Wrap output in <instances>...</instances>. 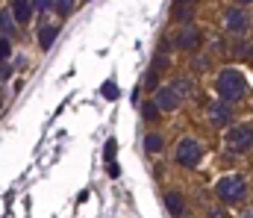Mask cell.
Returning a JSON list of instances; mask_svg holds the SVG:
<instances>
[{
    "label": "cell",
    "instance_id": "1",
    "mask_svg": "<svg viewBox=\"0 0 253 218\" xmlns=\"http://www.w3.org/2000/svg\"><path fill=\"white\" fill-rule=\"evenodd\" d=\"M215 94L224 97V100H230V103L245 100L251 94V83H248L245 71L239 65H224L221 71L215 74Z\"/></svg>",
    "mask_w": 253,
    "mask_h": 218
},
{
    "label": "cell",
    "instance_id": "2",
    "mask_svg": "<svg viewBox=\"0 0 253 218\" xmlns=\"http://www.w3.org/2000/svg\"><path fill=\"white\" fill-rule=\"evenodd\" d=\"M248 195H251V183L239 171H230V174L218 177V183H215V201H221L224 207H242L248 201Z\"/></svg>",
    "mask_w": 253,
    "mask_h": 218
},
{
    "label": "cell",
    "instance_id": "3",
    "mask_svg": "<svg viewBox=\"0 0 253 218\" xmlns=\"http://www.w3.org/2000/svg\"><path fill=\"white\" fill-rule=\"evenodd\" d=\"M224 145L230 153H253V121H233L227 130H224Z\"/></svg>",
    "mask_w": 253,
    "mask_h": 218
},
{
    "label": "cell",
    "instance_id": "4",
    "mask_svg": "<svg viewBox=\"0 0 253 218\" xmlns=\"http://www.w3.org/2000/svg\"><path fill=\"white\" fill-rule=\"evenodd\" d=\"M203 156H206V147L200 139H194V136H183L180 142H177V150H174V159H177V165H183V168H197L200 162H203Z\"/></svg>",
    "mask_w": 253,
    "mask_h": 218
},
{
    "label": "cell",
    "instance_id": "5",
    "mask_svg": "<svg viewBox=\"0 0 253 218\" xmlns=\"http://www.w3.org/2000/svg\"><path fill=\"white\" fill-rule=\"evenodd\" d=\"M253 27V18L251 12H248V6H239V3H233V6H227L224 9V30L236 39V36H248Z\"/></svg>",
    "mask_w": 253,
    "mask_h": 218
},
{
    "label": "cell",
    "instance_id": "6",
    "mask_svg": "<svg viewBox=\"0 0 253 218\" xmlns=\"http://www.w3.org/2000/svg\"><path fill=\"white\" fill-rule=\"evenodd\" d=\"M203 42V30L197 24H183L177 33H174V47L183 50V53H194Z\"/></svg>",
    "mask_w": 253,
    "mask_h": 218
},
{
    "label": "cell",
    "instance_id": "7",
    "mask_svg": "<svg viewBox=\"0 0 253 218\" xmlns=\"http://www.w3.org/2000/svg\"><path fill=\"white\" fill-rule=\"evenodd\" d=\"M233 115H236V109H233L230 100L218 97V100L209 103V124H212L215 130H227V127L233 124Z\"/></svg>",
    "mask_w": 253,
    "mask_h": 218
},
{
    "label": "cell",
    "instance_id": "8",
    "mask_svg": "<svg viewBox=\"0 0 253 218\" xmlns=\"http://www.w3.org/2000/svg\"><path fill=\"white\" fill-rule=\"evenodd\" d=\"M153 100L159 103V109H162V112H177V109L186 103V100L171 88V83H168V86H159V88L153 91Z\"/></svg>",
    "mask_w": 253,
    "mask_h": 218
},
{
    "label": "cell",
    "instance_id": "9",
    "mask_svg": "<svg viewBox=\"0 0 253 218\" xmlns=\"http://www.w3.org/2000/svg\"><path fill=\"white\" fill-rule=\"evenodd\" d=\"M12 15L18 24H30L36 15V0H12Z\"/></svg>",
    "mask_w": 253,
    "mask_h": 218
},
{
    "label": "cell",
    "instance_id": "10",
    "mask_svg": "<svg viewBox=\"0 0 253 218\" xmlns=\"http://www.w3.org/2000/svg\"><path fill=\"white\" fill-rule=\"evenodd\" d=\"M174 21L180 24H191L194 21V0H174Z\"/></svg>",
    "mask_w": 253,
    "mask_h": 218
},
{
    "label": "cell",
    "instance_id": "11",
    "mask_svg": "<svg viewBox=\"0 0 253 218\" xmlns=\"http://www.w3.org/2000/svg\"><path fill=\"white\" fill-rule=\"evenodd\" d=\"M236 59H242V62H251L253 59V44L248 42V36H236V42H233V50H230Z\"/></svg>",
    "mask_w": 253,
    "mask_h": 218
},
{
    "label": "cell",
    "instance_id": "12",
    "mask_svg": "<svg viewBox=\"0 0 253 218\" xmlns=\"http://www.w3.org/2000/svg\"><path fill=\"white\" fill-rule=\"evenodd\" d=\"M141 147H144V153H162L165 150V136L162 133H144V139H141Z\"/></svg>",
    "mask_w": 253,
    "mask_h": 218
},
{
    "label": "cell",
    "instance_id": "13",
    "mask_svg": "<svg viewBox=\"0 0 253 218\" xmlns=\"http://www.w3.org/2000/svg\"><path fill=\"white\" fill-rule=\"evenodd\" d=\"M165 210H168L171 216H183V213H186V198H183V192H168V195H165Z\"/></svg>",
    "mask_w": 253,
    "mask_h": 218
},
{
    "label": "cell",
    "instance_id": "14",
    "mask_svg": "<svg viewBox=\"0 0 253 218\" xmlns=\"http://www.w3.org/2000/svg\"><path fill=\"white\" fill-rule=\"evenodd\" d=\"M171 88H174L183 100H189L191 94H194V80H191V77H174V80H171Z\"/></svg>",
    "mask_w": 253,
    "mask_h": 218
},
{
    "label": "cell",
    "instance_id": "15",
    "mask_svg": "<svg viewBox=\"0 0 253 218\" xmlns=\"http://www.w3.org/2000/svg\"><path fill=\"white\" fill-rule=\"evenodd\" d=\"M56 36H59V27L44 24V27L39 30V44H42V50H50V47H53V42H56Z\"/></svg>",
    "mask_w": 253,
    "mask_h": 218
},
{
    "label": "cell",
    "instance_id": "16",
    "mask_svg": "<svg viewBox=\"0 0 253 218\" xmlns=\"http://www.w3.org/2000/svg\"><path fill=\"white\" fill-rule=\"evenodd\" d=\"M15 24H18V21H15V15H12V9H3V12H0V33H3L6 39H15V36H18V33H15Z\"/></svg>",
    "mask_w": 253,
    "mask_h": 218
},
{
    "label": "cell",
    "instance_id": "17",
    "mask_svg": "<svg viewBox=\"0 0 253 218\" xmlns=\"http://www.w3.org/2000/svg\"><path fill=\"white\" fill-rule=\"evenodd\" d=\"M162 115H165V112L159 109V103H156V100H144V106H141V118H144V121H150V124H153V121H159Z\"/></svg>",
    "mask_w": 253,
    "mask_h": 218
},
{
    "label": "cell",
    "instance_id": "18",
    "mask_svg": "<svg viewBox=\"0 0 253 218\" xmlns=\"http://www.w3.org/2000/svg\"><path fill=\"white\" fill-rule=\"evenodd\" d=\"M74 9H77V6H74V0H56V6H53V12H56L59 18H68Z\"/></svg>",
    "mask_w": 253,
    "mask_h": 218
},
{
    "label": "cell",
    "instance_id": "19",
    "mask_svg": "<svg viewBox=\"0 0 253 218\" xmlns=\"http://www.w3.org/2000/svg\"><path fill=\"white\" fill-rule=\"evenodd\" d=\"M115 153H118V142H115V139H109V142L103 145V156H106V162H112V159H115Z\"/></svg>",
    "mask_w": 253,
    "mask_h": 218
},
{
    "label": "cell",
    "instance_id": "20",
    "mask_svg": "<svg viewBox=\"0 0 253 218\" xmlns=\"http://www.w3.org/2000/svg\"><path fill=\"white\" fill-rule=\"evenodd\" d=\"M9 56H12V44H9L6 36H0V62H6Z\"/></svg>",
    "mask_w": 253,
    "mask_h": 218
},
{
    "label": "cell",
    "instance_id": "21",
    "mask_svg": "<svg viewBox=\"0 0 253 218\" xmlns=\"http://www.w3.org/2000/svg\"><path fill=\"white\" fill-rule=\"evenodd\" d=\"M206 65H209V59H206V56H191V68H194V71H203Z\"/></svg>",
    "mask_w": 253,
    "mask_h": 218
},
{
    "label": "cell",
    "instance_id": "22",
    "mask_svg": "<svg viewBox=\"0 0 253 218\" xmlns=\"http://www.w3.org/2000/svg\"><path fill=\"white\" fill-rule=\"evenodd\" d=\"M56 6V0H36V12H50Z\"/></svg>",
    "mask_w": 253,
    "mask_h": 218
},
{
    "label": "cell",
    "instance_id": "23",
    "mask_svg": "<svg viewBox=\"0 0 253 218\" xmlns=\"http://www.w3.org/2000/svg\"><path fill=\"white\" fill-rule=\"evenodd\" d=\"M9 77H12V65H9V59H6V62H0V83L9 80Z\"/></svg>",
    "mask_w": 253,
    "mask_h": 218
},
{
    "label": "cell",
    "instance_id": "24",
    "mask_svg": "<svg viewBox=\"0 0 253 218\" xmlns=\"http://www.w3.org/2000/svg\"><path fill=\"white\" fill-rule=\"evenodd\" d=\"M103 97H118V86L115 83H106L103 86Z\"/></svg>",
    "mask_w": 253,
    "mask_h": 218
},
{
    "label": "cell",
    "instance_id": "25",
    "mask_svg": "<svg viewBox=\"0 0 253 218\" xmlns=\"http://www.w3.org/2000/svg\"><path fill=\"white\" fill-rule=\"evenodd\" d=\"M106 171H109V177H121V165L112 159V162H106Z\"/></svg>",
    "mask_w": 253,
    "mask_h": 218
},
{
    "label": "cell",
    "instance_id": "26",
    "mask_svg": "<svg viewBox=\"0 0 253 218\" xmlns=\"http://www.w3.org/2000/svg\"><path fill=\"white\" fill-rule=\"evenodd\" d=\"M233 3H239V6H251L253 0H233Z\"/></svg>",
    "mask_w": 253,
    "mask_h": 218
},
{
    "label": "cell",
    "instance_id": "27",
    "mask_svg": "<svg viewBox=\"0 0 253 218\" xmlns=\"http://www.w3.org/2000/svg\"><path fill=\"white\" fill-rule=\"evenodd\" d=\"M83 3H88V0H83Z\"/></svg>",
    "mask_w": 253,
    "mask_h": 218
},
{
    "label": "cell",
    "instance_id": "28",
    "mask_svg": "<svg viewBox=\"0 0 253 218\" xmlns=\"http://www.w3.org/2000/svg\"><path fill=\"white\" fill-rule=\"evenodd\" d=\"M251 33H253V27H251Z\"/></svg>",
    "mask_w": 253,
    "mask_h": 218
}]
</instances>
